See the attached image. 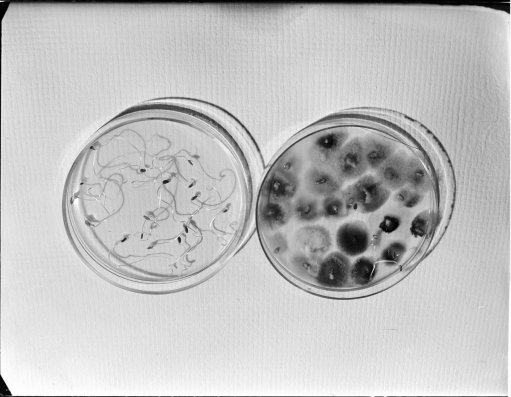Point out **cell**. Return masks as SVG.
<instances>
[{"label": "cell", "mask_w": 511, "mask_h": 397, "mask_svg": "<svg viewBox=\"0 0 511 397\" xmlns=\"http://www.w3.org/2000/svg\"><path fill=\"white\" fill-rule=\"evenodd\" d=\"M379 270L378 261L374 257L362 256L351 263L350 269V285L363 287L376 278Z\"/></svg>", "instance_id": "cell-8"}, {"label": "cell", "mask_w": 511, "mask_h": 397, "mask_svg": "<svg viewBox=\"0 0 511 397\" xmlns=\"http://www.w3.org/2000/svg\"><path fill=\"white\" fill-rule=\"evenodd\" d=\"M351 262L349 257L339 251L330 252L322 260L312 283L332 289L348 287Z\"/></svg>", "instance_id": "cell-3"}, {"label": "cell", "mask_w": 511, "mask_h": 397, "mask_svg": "<svg viewBox=\"0 0 511 397\" xmlns=\"http://www.w3.org/2000/svg\"><path fill=\"white\" fill-rule=\"evenodd\" d=\"M321 209L322 218L332 222L342 220L353 213L342 190L321 198Z\"/></svg>", "instance_id": "cell-9"}, {"label": "cell", "mask_w": 511, "mask_h": 397, "mask_svg": "<svg viewBox=\"0 0 511 397\" xmlns=\"http://www.w3.org/2000/svg\"><path fill=\"white\" fill-rule=\"evenodd\" d=\"M335 240L338 251L349 258L360 256L370 249V231L363 221H350L339 227Z\"/></svg>", "instance_id": "cell-4"}, {"label": "cell", "mask_w": 511, "mask_h": 397, "mask_svg": "<svg viewBox=\"0 0 511 397\" xmlns=\"http://www.w3.org/2000/svg\"><path fill=\"white\" fill-rule=\"evenodd\" d=\"M333 167L344 181L359 179L368 170L363 140L355 137L347 141L342 148Z\"/></svg>", "instance_id": "cell-5"}, {"label": "cell", "mask_w": 511, "mask_h": 397, "mask_svg": "<svg viewBox=\"0 0 511 397\" xmlns=\"http://www.w3.org/2000/svg\"><path fill=\"white\" fill-rule=\"evenodd\" d=\"M421 200V197L420 195L417 194V193L412 192L409 198L403 207L406 208H412L416 206Z\"/></svg>", "instance_id": "cell-13"}, {"label": "cell", "mask_w": 511, "mask_h": 397, "mask_svg": "<svg viewBox=\"0 0 511 397\" xmlns=\"http://www.w3.org/2000/svg\"><path fill=\"white\" fill-rule=\"evenodd\" d=\"M380 250L379 261L385 267H391L401 261L406 252L407 247L401 241L393 240L386 242Z\"/></svg>", "instance_id": "cell-10"}, {"label": "cell", "mask_w": 511, "mask_h": 397, "mask_svg": "<svg viewBox=\"0 0 511 397\" xmlns=\"http://www.w3.org/2000/svg\"><path fill=\"white\" fill-rule=\"evenodd\" d=\"M347 205L353 212L373 214L387 202L391 191L376 177L364 175L342 190Z\"/></svg>", "instance_id": "cell-1"}, {"label": "cell", "mask_w": 511, "mask_h": 397, "mask_svg": "<svg viewBox=\"0 0 511 397\" xmlns=\"http://www.w3.org/2000/svg\"><path fill=\"white\" fill-rule=\"evenodd\" d=\"M348 131L345 128L330 130L318 136L306 147L307 161L311 165L332 167L342 148L347 142Z\"/></svg>", "instance_id": "cell-2"}, {"label": "cell", "mask_w": 511, "mask_h": 397, "mask_svg": "<svg viewBox=\"0 0 511 397\" xmlns=\"http://www.w3.org/2000/svg\"><path fill=\"white\" fill-rule=\"evenodd\" d=\"M362 140L369 169L376 171L395 153L394 145L385 139L367 136Z\"/></svg>", "instance_id": "cell-7"}, {"label": "cell", "mask_w": 511, "mask_h": 397, "mask_svg": "<svg viewBox=\"0 0 511 397\" xmlns=\"http://www.w3.org/2000/svg\"><path fill=\"white\" fill-rule=\"evenodd\" d=\"M429 215L427 211L418 214L412 220L410 227L411 234L415 237H422L426 232Z\"/></svg>", "instance_id": "cell-12"}, {"label": "cell", "mask_w": 511, "mask_h": 397, "mask_svg": "<svg viewBox=\"0 0 511 397\" xmlns=\"http://www.w3.org/2000/svg\"><path fill=\"white\" fill-rule=\"evenodd\" d=\"M407 159L394 153L378 169L376 177L390 191H396L407 184Z\"/></svg>", "instance_id": "cell-6"}, {"label": "cell", "mask_w": 511, "mask_h": 397, "mask_svg": "<svg viewBox=\"0 0 511 397\" xmlns=\"http://www.w3.org/2000/svg\"><path fill=\"white\" fill-rule=\"evenodd\" d=\"M427 181L424 171L417 165L416 161L407 160V184L415 189H421L426 186Z\"/></svg>", "instance_id": "cell-11"}]
</instances>
